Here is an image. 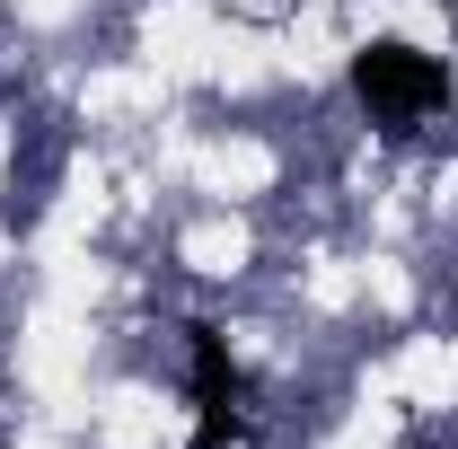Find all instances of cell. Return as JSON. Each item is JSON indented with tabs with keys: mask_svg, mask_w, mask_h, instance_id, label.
Instances as JSON below:
<instances>
[{
	"mask_svg": "<svg viewBox=\"0 0 458 449\" xmlns=\"http://www.w3.org/2000/svg\"><path fill=\"white\" fill-rule=\"evenodd\" d=\"M352 97L370 106V123H379V132H414L423 114L450 106V71L423 54V45L379 36V45H361V54H352Z\"/></svg>",
	"mask_w": 458,
	"mask_h": 449,
	"instance_id": "obj_1",
	"label": "cell"
},
{
	"mask_svg": "<svg viewBox=\"0 0 458 449\" xmlns=\"http://www.w3.org/2000/svg\"><path fill=\"white\" fill-rule=\"evenodd\" d=\"M185 343H194V405H238V370H229V343L221 326H185Z\"/></svg>",
	"mask_w": 458,
	"mask_h": 449,
	"instance_id": "obj_2",
	"label": "cell"
}]
</instances>
